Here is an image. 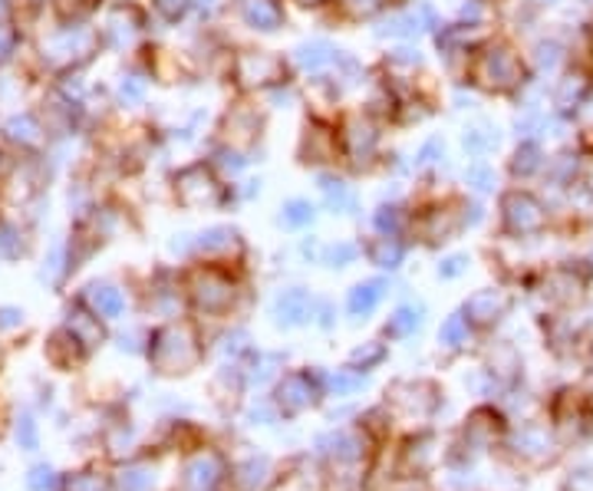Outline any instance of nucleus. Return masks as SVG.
<instances>
[{
	"instance_id": "1",
	"label": "nucleus",
	"mask_w": 593,
	"mask_h": 491,
	"mask_svg": "<svg viewBox=\"0 0 593 491\" xmlns=\"http://www.w3.org/2000/svg\"><path fill=\"white\" fill-rule=\"evenodd\" d=\"M475 93L485 99H508L514 103L534 80V70L527 63L524 44L508 31H491L469 57L465 76Z\"/></svg>"
},
{
	"instance_id": "2",
	"label": "nucleus",
	"mask_w": 593,
	"mask_h": 491,
	"mask_svg": "<svg viewBox=\"0 0 593 491\" xmlns=\"http://www.w3.org/2000/svg\"><path fill=\"white\" fill-rule=\"evenodd\" d=\"M340 169L353 179L382 172L386 158V122L366 106H343L336 112Z\"/></svg>"
},
{
	"instance_id": "3",
	"label": "nucleus",
	"mask_w": 593,
	"mask_h": 491,
	"mask_svg": "<svg viewBox=\"0 0 593 491\" xmlns=\"http://www.w3.org/2000/svg\"><path fill=\"white\" fill-rule=\"evenodd\" d=\"M290 57L271 47L245 44L225 53V83L235 89V96H268L271 89L294 83Z\"/></svg>"
},
{
	"instance_id": "4",
	"label": "nucleus",
	"mask_w": 593,
	"mask_h": 491,
	"mask_svg": "<svg viewBox=\"0 0 593 491\" xmlns=\"http://www.w3.org/2000/svg\"><path fill=\"white\" fill-rule=\"evenodd\" d=\"M168 189H171L175 205L185 212H225L228 205H235L232 182H225L215 172V166L205 155L178 166L168 176Z\"/></svg>"
},
{
	"instance_id": "5",
	"label": "nucleus",
	"mask_w": 593,
	"mask_h": 491,
	"mask_svg": "<svg viewBox=\"0 0 593 491\" xmlns=\"http://www.w3.org/2000/svg\"><path fill=\"white\" fill-rule=\"evenodd\" d=\"M554 212L531 185H508L498 192V228L511 241H537L550 231Z\"/></svg>"
},
{
	"instance_id": "6",
	"label": "nucleus",
	"mask_w": 593,
	"mask_h": 491,
	"mask_svg": "<svg viewBox=\"0 0 593 491\" xmlns=\"http://www.w3.org/2000/svg\"><path fill=\"white\" fill-rule=\"evenodd\" d=\"M215 142H225L232 148H241L254 155H264V139H268V106L258 96H235L222 116L215 119Z\"/></svg>"
},
{
	"instance_id": "7",
	"label": "nucleus",
	"mask_w": 593,
	"mask_h": 491,
	"mask_svg": "<svg viewBox=\"0 0 593 491\" xmlns=\"http://www.w3.org/2000/svg\"><path fill=\"white\" fill-rule=\"evenodd\" d=\"M469 231L465 225V192L462 195H446L432 199L419 208H413V228L410 235L423 241L426 248H442Z\"/></svg>"
},
{
	"instance_id": "8",
	"label": "nucleus",
	"mask_w": 593,
	"mask_h": 491,
	"mask_svg": "<svg viewBox=\"0 0 593 491\" xmlns=\"http://www.w3.org/2000/svg\"><path fill=\"white\" fill-rule=\"evenodd\" d=\"M294 161L300 169L323 172V169H340V135H336V116H320L307 112L297 132L294 145Z\"/></svg>"
},
{
	"instance_id": "9",
	"label": "nucleus",
	"mask_w": 593,
	"mask_h": 491,
	"mask_svg": "<svg viewBox=\"0 0 593 491\" xmlns=\"http://www.w3.org/2000/svg\"><path fill=\"white\" fill-rule=\"evenodd\" d=\"M593 103V60H570L547 86V106L550 112L580 122L586 106Z\"/></svg>"
},
{
	"instance_id": "10",
	"label": "nucleus",
	"mask_w": 593,
	"mask_h": 491,
	"mask_svg": "<svg viewBox=\"0 0 593 491\" xmlns=\"http://www.w3.org/2000/svg\"><path fill=\"white\" fill-rule=\"evenodd\" d=\"M188 300L194 310H202L209 316H222L235 307V297H238V284L232 277V271H225L222 264L215 261H205L198 264L191 274H188Z\"/></svg>"
},
{
	"instance_id": "11",
	"label": "nucleus",
	"mask_w": 593,
	"mask_h": 491,
	"mask_svg": "<svg viewBox=\"0 0 593 491\" xmlns=\"http://www.w3.org/2000/svg\"><path fill=\"white\" fill-rule=\"evenodd\" d=\"M149 357L162 373H185L188 367L198 363L202 347H198V337L188 323H168L152 337Z\"/></svg>"
},
{
	"instance_id": "12",
	"label": "nucleus",
	"mask_w": 593,
	"mask_h": 491,
	"mask_svg": "<svg viewBox=\"0 0 593 491\" xmlns=\"http://www.w3.org/2000/svg\"><path fill=\"white\" fill-rule=\"evenodd\" d=\"M287 57H290L294 76L300 83H313V80H323L336 70L343 47H336L330 37H304L287 50Z\"/></svg>"
},
{
	"instance_id": "13",
	"label": "nucleus",
	"mask_w": 593,
	"mask_h": 491,
	"mask_svg": "<svg viewBox=\"0 0 593 491\" xmlns=\"http://www.w3.org/2000/svg\"><path fill=\"white\" fill-rule=\"evenodd\" d=\"M313 185L320 195V208L333 218H356L363 208V192L356 179L343 169H323L313 172Z\"/></svg>"
},
{
	"instance_id": "14",
	"label": "nucleus",
	"mask_w": 593,
	"mask_h": 491,
	"mask_svg": "<svg viewBox=\"0 0 593 491\" xmlns=\"http://www.w3.org/2000/svg\"><path fill=\"white\" fill-rule=\"evenodd\" d=\"M369 34H372V40L389 44V47L392 44H419L426 37L432 40V31H429V24H426V17H423L416 0H410V4L382 14L376 24H369Z\"/></svg>"
},
{
	"instance_id": "15",
	"label": "nucleus",
	"mask_w": 593,
	"mask_h": 491,
	"mask_svg": "<svg viewBox=\"0 0 593 491\" xmlns=\"http://www.w3.org/2000/svg\"><path fill=\"white\" fill-rule=\"evenodd\" d=\"M590 166H593V161H590L573 142L554 145V148H550V158H547V172H544V179H541V189H544V192H570V189L583 185Z\"/></svg>"
},
{
	"instance_id": "16",
	"label": "nucleus",
	"mask_w": 593,
	"mask_h": 491,
	"mask_svg": "<svg viewBox=\"0 0 593 491\" xmlns=\"http://www.w3.org/2000/svg\"><path fill=\"white\" fill-rule=\"evenodd\" d=\"M547 158L550 148L541 139H521L514 142V148L505 158V179L508 185H541L544 172H547Z\"/></svg>"
},
{
	"instance_id": "17",
	"label": "nucleus",
	"mask_w": 593,
	"mask_h": 491,
	"mask_svg": "<svg viewBox=\"0 0 593 491\" xmlns=\"http://www.w3.org/2000/svg\"><path fill=\"white\" fill-rule=\"evenodd\" d=\"M232 14L254 37H277L287 27L284 0H232Z\"/></svg>"
},
{
	"instance_id": "18",
	"label": "nucleus",
	"mask_w": 593,
	"mask_h": 491,
	"mask_svg": "<svg viewBox=\"0 0 593 491\" xmlns=\"http://www.w3.org/2000/svg\"><path fill=\"white\" fill-rule=\"evenodd\" d=\"M524 50H527V63H531L534 76H537V80H547V83L573 60L570 44H567L560 34H554L550 27L541 31L537 37H531V40L524 44Z\"/></svg>"
},
{
	"instance_id": "19",
	"label": "nucleus",
	"mask_w": 593,
	"mask_h": 491,
	"mask_svg": "<svg viewBox=\"0 0 593 491\" xmlns=\"http://www.w3.org/2000/svg\"><path fill=\"white\" fill-rule=\"evenodd\" d=\"M459 145H462V155H465V158H495V155H501V148H505V129H501V122H495L491 116L472 112V116L462 122Z\"/></svg>"
},
{
	"instance_id": "20",
	"label": "nucleus",
	"mask_w": 593,
	"mask_h": 491,
	"mask_svg": "<svg viewBox=\"0 0 593 491\" xmlns=\"http://www.w3.org/2000/svg\"><path fill=\"white\" fill-rule=\"evenodd\" d=\"M145 34V14L135 4H116L99 27V37L109 50H132Z\"/></svg>"
},
{
	"instance_id": "21",
	"label": "nucleus",
	"mask_w": 593,
	"mask_h": 491,
	"mask_svg": "<svg viewBox=\"0 0 593 491\" xmlns=\"http://www.w3.org/2000/svg\"><path fill=\"white\" fill-rule=\"evenodd\" d=\"M429 70V57L419 44H392L379 57V76L389 80H423Z\"/></svg>"
},
{
	"instance_id": "22",
	"label": "nucleus",
	"mask_w": 593,
	"mask_h": 491,
	"mask_svg": "<svg viewBox=\"0 0 593 491\" xmlns=\"http://www.w3.org/2000/svg\"><path fill=\"white\" fill-rule=\"evenodd\" d=\"M245 251V235L235 225H209L194 235V254L205 261H228Z\"/></svg>"
},
{
	"instance_id": "23",
	"label": "nucleus",
	"mask_w": 593,
	"mask_h": 491,
	"mask_svg": "<svg viewBox=\"0 0 593 491\" xmlns=\"http://www.w3.org/2000/svg\"><path fill=\"white\" fill-rule=\"evenodd\" d=\"M313 313H317V297L307 287H284L271 303V316L277 326H284V331L310 323Z\"/></svg>"
},
{
	"instance_id": "24",
	"label": "nucleus",
	"mask_w": 593,
	"mask_h": 491,
	"mask_svg": "<svg viewBox=\"0 0 593 491\" xmlns=\"http://www.w3.org/2000/svg\"><path fill=\"white\" fill-rule=\"evenodd\" d=\"M410 4V0H330V17L343 27H369L376 24L382 14L395 11V8H403Z\"/></svg>"
},
{
	"instance_id": "25",
	"label": "nucleus",
	"mask_w": 593,
	"mask_h": 491,
	"mask_svg": "<svg viewBox=\"0 0 593 491\" xmlns=\"http://www.w3.org/2000/svg\"><path fill=\"white\" fill-rule=\"evenodd\" d=\"M449 166H452V161H449V142H446V135L432 132V135H426V139L416 145V152H413L416 182L432 185L436 179H442V172H446Z\"/></svg>"
},
{
	"instance_id": "26",
	"label": "nucleus",
	"mask_w": 593,
	"mask_h": 491,
	"mask_svg": "<svg viewBox=\"0 0 593 491\" xmlns=\"http://www.w3.org/2000/svg\"><path fill=\"white\" fill-rule=\"evenodd\" d=\"M580 264V261H577ZM573 261L570 264H560V267H550L544 274V297L557 307H570V303H580L583 300V290H586V274H580Z\"/></svg>"
},
{
	"instance_id": "27",
	"label": "nucleus",
	"mask_w": 593,
	"mask_h": 491,
	"mask_svg": "<svg viewBox=\"0 0 593 491\" xmlns=\"http://www.w3.org/2000/svg\"><path fill=\"white\" fill-rule=\"evenodd\" d=\"M505 172L495 166V158H469L465 169L459 172V185L472 199H491L501 192Z\"/></svg>"
},
{
	"instance_id": "28",
	"label": "nucleus",
	"mask_w": 593,
	"mask_h": 491,
	"mask_svg": "<svg viewBox=\"0 0 593 491\" xmlns=\"http://www.w3.org/2000/svg\"><path fill=\"white\" fill-rule=\"evenodd\" d=\"M406 254H410V241H406V235H369L366 241H363V258L372 264V267H379V271H400L403 264H406Z\"/></svg>"
},
{
	"instance_id": "29",
	"label": "nucleus",
	"mask_w": 593,
	"mask_h": 491,
	"mask_svg": "<svg viewBox=\"0 0 593 491\" xmlns=\"http://www.w3.org/2000/svg\"><path fill=\"white\" fill-rule=\"evenodd\" d=\"M508 307H511V297L501 287H482L465 300L462 313L469 316L472 326H491L508 313Z\"/></svg>"
},
{
	"instance_id": "30",
	"label": "nucleus",
	"mask_w": 593,
	"mask_h": 491,
	"mask_svg": "<svg viewBox=\"0 0 593 491\" xmlns=\"http://www.w3.org/2000/svg\"><path fill=\"white\" fill-rule=\"evenodd\" d=\"M317 218H320V205L310 202L307 195H290V199H284V202L277 205V215H274L277 228L294 231V235H307V231L317 225Z\"/></svg>"
},
{
	"instance_id": "31",
	"label": "nucleus",
	"mask_w": 593,
	"mask_h": 491,
	"mask_svg": "<svg viewBox=\"0 0 593 491\" xmlns=\"http://www.w3.org/2000/svg\"><path fill=\"white\" fill-rule=\"evenodd\" d=\"M369 225L376 235H410L413 228V205H406L403 199H382L372 215Z\"/></svg>"
},
{
	"instance_id": "32",
	"label": "nucleus",
	"mask_w": 593,
	"mask_h": 491,
	"mask_svg": "<svg viewBox=\"0 0 593 491\" xmlns=\"http://www.w3.org/2000/svg\"><path fill=\"white\" fill-rule=\"evenodd\" d=\"M386 294H389V280H386V277L359 280V284H353L349 294H346V313H349L353 320H366L369 313L379 310V303L386 300Z\"/></svg>"
},
{
	"instance_id": "33",
	"label": "nucleus",
	"mask_w": 593,
	"mask_h": 491,
	"mask_svg": "<svg viewBox=\"0 0 593 491\" xmlns=\"http://www.w3.org/2000/svg\"><path fill=\"white\" fill-rule=\"evenodd\" d=\"M205 158L212 161L215 172H218L225 182H238V179L254 166V155H248V152H241V148H232V145H225V142H215V139H212Z\"/></svg>"
},
{
	"instance_id": "34",
	"label": "nucleus",
	"mask_w": 593,
	"mask_h": 491,
	"mask_svg": "<svg viewBox=\"0 0 593 491\" xmlns=\"http://www.w3.org/2000/svg\"><path fill=\"white\" fill-rule=\"evenodd\" d=\"M277 399H281L284 412H300L317 399V386L307 373H287L277 386Z\"/></svg>"
},
{
	"instance_id": "35",
	"label": "nucleus",
	"mask_w": 593,
	"mask_h": 491,
	"mask_svg": "<svg viewBox=\"0 0 593 491\" xmlns=\"http://www.w3.org/2000/svg\"><path fill=\"white\" fill-rule=\"evenodd\" d=\"M547 119H550V109H547V106H527V109H518V112H514L508 132L514 135V142H521V139H541V142H544Z\"/></svg>"
},
{
	"instance_id": "36",
	"label": "nucleus",
	"mask_w": 593,
	"mask_h": 491,
	"mask_svg": "<svg viewBox=\"0 0 593 491\" xmlns=\"http://www.w3.org/2000/svg\"><path fill=\"white\" fill-rule=\"evenodd\" d=\"M4 132H8L11 142H17V145H24V148H37V145H44V139H47V129H44V122H40L34 112H17V116H11L8 125H4Z\"/></svg>"
},
{
	"instance_id": "37",
	"label": "nucleus",
	"mask_w": 593,
	"mask_h": 491,
	"mask_svg": "<svg viewBox=\"0 0 593 491\" xmlns=\"http://www.w3.org/2000/svg\"><path fill=\"white\" fill-rule=\"evenodd\" d=\"M423 316H426V307L419 303H406V307H400L395 310L389 320H386V337H392V340H406V337H413L419 326H423Z\"/></svg>"
},
{
	"instance_id": "38",
	"label": "nucleus",
	"mask_w": 593,
	"mask_h": 491,
	"mask_svg": "<svg viewBox=\"0 0 593 491\" xmlns=\"http://www.w3.org/2000/svg\"><path fill=\"white\" fill-rule=\"evenodd\" d=\"M90 307H93V313H99V316H109V320H116V316H122V310H126V297H122V290H116V287H109V284H96V287H90Z\"/></svg>"
},
{
	"instance_id": "39",
	"label": "nucleus",
	"mask_w": 593,
	"mask_h": 491,
	"mask_svg": "<svg viewBox=\"0 0 593 491\" xmlns=\"http://www.w3.org/2000/svg\"><path fill=\"white\" fill-rule=\"evenodd\" d=\"M359 258H363V241L336 238V241H330V244H327V251H323V261H320V264H327V267H333V271H343V267L356 264Z\"/></svg>"
},
{
	"instance_id": "40",
	"label": "nucleus",
	"mask_w": 593,
	"mask_h": 491,
	"mask_svg": "<svg viewBox=\"0 0 593 491\" xmlns=\"http://www.w3.org/2000/svg\"><path fill=\"white\" fill-rule=\"evenodd\" d=\"M67 331L83 344V347H96L103 340V326H99V313H86V310H76L70 313V323Z\"/></svg>"
},
{
	"instance_id": "41",
	"label": "nucleus",
	"mask_w": 593,
	"mask_h": 491,
	"mask_svg": "<svg viewBox=\"0 0 593 491\" xmlns=\"http://www.w3.org/2000/svg\"><path fill=\"white\" fill-rule=\"evenodd\" d=\"M469 334H472L469 316H465L462 310H455V313H449V316L442 320V326H439V344L449 347V350H459V347L469 344Z\"/></svg>"
},
{
	"instance_id": "42",
	"label": "nucleus",
	"mask_w": 593,
	"mask_h": 491,
	"mask_svg": "<svg viewBox=\"0 0 593 491\" xmlns=\"http://www.w3.org/2000/svg\"><path fill=\"white\" fill-rule=\"evenodd\" d=\"M218 475H222V462L215 458V455H202V458H194L191 465H188V488H194V491H209L215 481H218Z\"/></svg>"
},
{
	"instance_id": "43",
	"label": "nucleus",
	"mask_w": 593,
	"mask_h": 491,
	"mask_svg": "<svg viewBox=\"0 0 593 491\" xmlns=\"http://www.w3.org/2000/svg\"><path fill=\"white\" fill-rule=\"evenodd\" d=\"M152 14L165 27H181L188 17H194V0H152Z\"/></svg>"
},
{
	"instance_id": "44",
	"label": "nucleus",
	"mask_w": 593,
	"mask_h": 491,
	"mask_svg": "<svg viewBox=\"0 0 593 491\" xmlns=\"http://www.w3.org/2000/svg\"><path fill=\"white\" fill-rule=\"evenodd\" d=\"M495 17V8L485 4V0H459V8L452 14V21L469 24V27H488Z\"/></svg>"
},
{
	"instance_id": "45",
	"label": "nucleus",
	"mask_w": 593,
	"mask_h": 491,
	"mask_svg": "<svg viewBox=\"0 0 593 491\" xmlns=\"http://www.w3.org/2000/svg\"><path fill=\"white\" fill-rule=\"evenodd\" d=\"M149 86H152L149 73H126L119 80V103L122 106H142L145 96H149Z\"/></svg>"
},
{
	"instance_id": "46",
	"label": "nucleus",
	"mask_w": 593,
	"mask_h": 491,
	"mask_svg": "<svg viewBox=\"0 0 593 491\" xmlns=\"http://www.w3.org/2000/svg\"><path fill=\"white\" fill-rule=\"evenodd\" d=\"M485 103V96L482 93H475L465 80H455L452 83V89H449V106L455 109V112H478V106Z\"/></svg>"
},
{
	"instance_id": "47",
	"label": "nucleus",
	"mask_w": 593,
	"mask_h": 491,
	"mask_svg": "<svg viewBox=\"0 0 593 491\" xmlns=\"http://www.w3.org/2000/svg\"><path fill=\"white\" fill-rule=\"evenodd\" d=\"M382 357H386V347L379 340H369V344H363V347H356L349 354V367L363 373V370H372L376 363H382Z\"/></svg>"
},
{
	"instance_id": "48",
	"label": "nucleus",
	"mask_w": 593,
	"mask_h": 491,
	"mask_svg": "<svg viewBox=\"0 0 593 491\" xmlns=\"http://www.w3.org/2000/svg\"><path fill=\"white\" fill-rule=\"evenodd\" d=\"M327 386H330L333 396H349V393H356L363 386V373L353 370V367L349 370H336V373L327 376Z\"/></svg>"
},
{
	"instance_id": "49",
	"label": "nucleus",
	"mask_w": 593,
	"mask_h": 491,
	"mask_svg": "<svg viewBox=\"0 0 593 491\" xmlns=\"http://www.w3.org/2000/svg\"><path fill=\"white\" fill-rule=\"evenodd\" d=\"M99 4H103V0H57V14L67 24H73V21H83L86 14H93Z\"/></svg>"
},
{
	"instance_id": "50",
	"label": "nucleus",
	"mask_w": 593,
	"mask_h": 491,
	"mask_svg": "<svg viewBox=\"0 0 593 491\" xmlns=\"http://www.w3.org/2000/svg\"><path fill=\"white\" fill-rule=\"evenodd\" d=\"M232 11V0H194V17L202 21L205 27H215V21Z\"/></svg>"
},
{
	"instance_id": "51",
	"label": "nucleus",
	"mask_w": 593,
	"mask_h": 491,
	"mask_svg": "<svg viewBox=\"0 0 593 491\" xmlns=\"http://www.w3.org/2000/svg\"><path fill=\"white\" fill-rule=\"evenodd\" d=\"M232 195H235V205H248V202H258L264 195V179H238L232 182Z\"/></svg>"
},
{
	"instance_id": "52",
	"label": "nucleus",
	"mask_w": 593,
	"mask_h": 491,
	"mask_svg": "<svg viewBox=\"0 0 593 491\" xmlns=\"http://www.w3.org/2000/svg\"><path fill=\"white\" fill-rule=\"evenodd\" d=\"M469 267H472V258H469V254H449V258H442V264H439V277H442V280H459L462 274H469Z\"/></svg>"
},
{
	"instance_id": "53",
	"label": "nucleus",
	"mask_w": 593,
	"mask_h": 491,
	"mask_svg": "<svg viewBox=\"0 0 593 491\" xmlns=\"http://www.w3.org/2000/svg\"><path fill=\"white\" fill-rule=\"evenodd\" d=\"M323 251H327V241H320L317 235H304V238H300V254H304L307 261L320 264V261H323Z\"/></svg>"
},
{
	"instance_id": "54",
	"label": "nucleus",
	"mask_w": 593,
	"mask_h": 491,
	"mask_svg": "<svg viewBox=\"0 0 593 491\" xmlns=\"http://www.w3.org/2000/svg\"><path fill=\"white\" fill-rule=\"evenodd\" d=\"M274 367H281V357L277 354H258V360H254V373H251V380H268L271 373H274Z\"/></svg>"
},
{
	"instance_id": "55",
	"label": "nucleus",
	"mask_w": 593,
	"mask_h": 491,
	"mask_svg": "<svg viewBox=\"0 0 593 491\" xmlns=\"http://www.w3.org/2000/svg\"><path fill=\"white\" fill-rule=\"evenodd\" d=\"M284 4H290V8H297L304 14H320V11L330 8V0H284Z\"/></svg>"
},
{
	"instance_id": "56",
	"label": "nucleus",
	"mask_w": 593,
	"mask_h": 491,
	"mask_svg": "<svg viewBox=\"0 0 593 491\" xmlns=\"http://www.w3.org/2000/svg\"><path fill=\"white\" fill-rule=\"evenodd\" d=\"M149 481H152L149 471H129V475H122V488H129V491H142Z\"/></svg>"
},
{
	"instance_id": "57",
	"label": "nucleus",
	"mask_w": 593,
	"mask_h": 491,
	"mask_svg": "<svg viewBox=\"0 0 593 491\" xmlns=\"http://www.w3.org/2000/svg\"><path fill=\"white\" fill-rule=\"evenodd\" d=\"M50 484H54V471H50V468H37V471L31 475V488L40 491V488H50Z\"/></svg>"
},
{
	"instance_id": "58",
	"label": "nucleus",
	"mask_w": 593,
	"mask_h": 491,
	"mask_svg": "<svg viewBox=\"0 0 593 491\" xmlns=\"http://www.w3.org/2000/svg\"><path fill=\"white\" fill-rule=\"evenodd\" d=\"M531 4H537L541 11H547V14H550V11H564V8L570 4V0H531Z\"/></svg>"
},
{
	"instance_id": "59",
	"label": "nucleus",
	"mask_w": 593,
	"mask_h": 491,
	"mask_svg": "<svg viewBox=\"0 0 593 491\" xmlns=\"http://www.w3.org/2000/svg\"><path fill=\"white\" fill-rule=\"evenodd\" d=\"M570 4H573L577 11H583L586 17H593V0H570Z\"/></svg>"
},
{
	"instance_id": "60",
	"label": "nucleus",
	"mask_w": 593,
	"mask_h": 491,
	"mask_svg": "<svg viewBox=\"0 0 593 491\" xmlns=\"http://www.w3.org/2000/svg\"><path fill=\"white\" fill-rule=\"evenodd\" d=\"M485 4H491V8L498 11V8H505V4H508V0H485Z\"/></svg>"
}]
</instances>
